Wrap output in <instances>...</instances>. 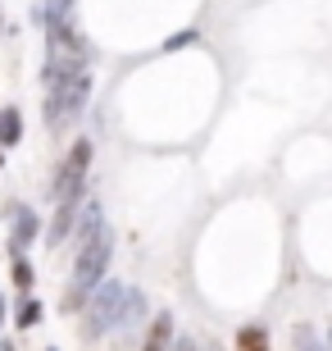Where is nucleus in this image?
I'll use <instances>...</instances> for the list:
<instances>
[{
  "label": "nucleus",
  "instance_id": "13",
  "mask_svg": "<svg viewBox=\"0 0 332 351\" xmlns=\"http://www.w3.org/2000/svg\"><path fill=\"white\" fill-rule=\"evenodd\" d=\"M14 283L23 287V292H27V287H32V265H27L23 256H14Z\"/></svg>",
  "mask_w": 332,
  "mask_h": 351
},
{
  "label": "nucleus",
  "instance_id": "1",
  "mask_svg": "<svg viewBox=\"0 0 332 351\" xmlns=\"http://www.w3.org/2000/svg\"><path fill=\"white\" fill-rule=\"evenodd\" d=\"M110 256H114V237H110V228H105V233L96 237L91 247L77 251V261H73V278H68V287H64V315H82L87 297L105 283Z\"/></svg>",
  "mask_w": 332,
  "mask_h": 351
},
{
  "label": "nucleus",
  "instance_id": "3",
  "mask_svg": "<svg viewBox=\"0 0 332 351\" xmlns=\"http://www.w3.org/2000/svg\"><path fill=\"white\" fill-rule=\"evenodd\" d=\"M87 169H91V142L87 137H77L73 151L64 156V165H60V173H55V206H77L82 201V187H87Z\"/></svg>",
  "mask_w": 332,
  "mask_h": 351
},
{
  "label": "nucleus",
  "instance_id": "11",
  "mask_svg": "<svg viewBox=\"0 0 332 351\" xmlns=\"http://www.w3.org/2000/svg\"><path fill=\"white\" fill-rule=\"evenodd\" d=\"M68 10H73V0H46L37 19H41L46 27H60V23H68Z\"/></svg>",
  "mask_w": 332,
  "mask_h": 351
},
{
  "label": "nucleus",
  "instance_id": "6",
  "mask_svg": "<svg viewBox=\"0 0 332 351\" xmlns=\"http://www.w3.org/2000/svg\"><path fill=\"white\" fill-rule=\"evenodd\" d=\"M173 342H178V333H173V315L159 311L151 319V328H146V338H141V351H173Z\"/></svg>",
  "mask_w": 332,
  "mask_h": 351
},
{
  "label": "nucleus",
  "instance_id": "14",
  "mask_svg": "<svg viewBox=\"0 0 332 351\" xmlns=\"http://www.w3.org/2000/svg\"><path fill=\"white\" fill-rule=\"evenodd\" d=\"M187 41H196V32H182V37H168L164 51H178V46H187Z\"/></svg>",
  "mask_w": 332,
  "mask_h": 351
},
{
  "label": "nucleus",
  "instance_id": "7",
  "mask_svg": "<svg viewBox=\"0 0 332 351\" xmlns=\"http://www.w3.org/2000/svg\"><path fill=\"white\" fill-rule=\"evenodd\" d=\"M41 233V223H37V215L32 210H14V233H10V247H14V256H23L27 251V242Z\"/></svg>",
  "mask_w": 332,
  "mask_h": 351
},
{
  "label": "nucleus",
  "instance_id": "4",
  "mask_svg": "<svg viewBox=\"0 0 332 351\" xmlns=\"http://www.w3.org/2000/svg\"><path fill=\"white\" fill-rule=\"evenodd\" d=\"M87 96H91V78H87V73H82V78H73L68 87L46 91V123H51V128H64V123H73V119L82 114Z\"/></svg>",
  "mask_w": 332,
  "mask_h": 351
},
{
  "label": "nucleus",
  "instance_id": "2",
  "mask_svg": "<svg viewBox=\"0 0 332 351\" xmlns=\"http://www.w3.org/2000/svg\"><path fill=\"white\" fill-rule=\"evenodd\" d=\"M123 311H128V287L114 283V278H105L87 297V306H82V333H87V338H101L105 328H118L123 324Z\"/></svg>",
  "mask_w": 332,
  "mask_h": 351
},
{
  "label": "nucleus",
  "instance_id": "10",
  "mask_svg": "<svg viewBox=\"0 0 332 351\" xmlns=\"http://www.w3.org/2000/svg\"><path fill=\"white\" fill-rule=\"evenodd\" d=\"M18 137H23V114H18L14 105H5V110H0V146H14Z\"/></svg>",
  "mask_w": 332,
  "mask_h": 351
},
{
  "label": "nucleus",
  "instance_id": "18",
  "mask_svg": "<svg viewBox=\"0 0 332 351\" xmlns=\"http://www.w3.org/2000/svg\"><path fill=\"white\" fill-rule=\"evenodd\" d=\"M328 338H332V333H328Z\"/></svg>",
  "mask_w": 332,
  "mask_h": 351
},
{
  "label": "nucleus",
  "instance_id": "17",
  "mask_svg": "<svg viewBox=\"0 0 332 351\" xmlns=\"http://www.w3.org/2000/svg\"><path fill=\"white\" fill-rule=\"evenodd\" d=\"M0 319H5V301H0Z\"/></svg>",
  "mask_w": 332,
  "mask_h": 351
},
{
  "label": "nucleus",
  "instance_id": "8",
  "mask_svg": "<svg viewBox=\"0 0 332 351\" xmlns=\"http://www.w3.org/2000/svg\"><path fill=\"white\" fill-rule=\"evenodd\" d=\"M73 223H77V206H55V219H51L46 242H51V247H64L68 233H73Z\"/></svg>",
  "mask_w": 332,
  "mask_h": 351
},
{
  "label": "nucleus",
  "instance_id": "16",
  "mask_svg": "<svg viewBox=\"0 0 332 351\" xmlns=\"http://www.w3.org/2000/svg\"><path fill=\"white\" fill-rule=\"evenodd\" d=\"M305 351H328V347H319V342H314V347H305Z\"/></svg>",
  "mask_w": 332,
  "mask_h": 351
},
{
  "label": "nucleus",
  "instance_id": "9",
  "mask_svg": "<svg viewBox=\"0 0 332 351\" xmlns=\"http://www.w3.org/2000/svg\"><path fill=\"white\" fill-rule=\"evenodd\" d=\"M237 351H268V328L264 324H242L237 328Z\"/></svg>",
  "mask_w": 332,
  "mask_h": 351
},
{
  "label": "nucleus",
  "instance_id": "19",
  "mask_svg": "<svg viewBox=\"0 0 332 351\" xmlns=\"http://www.w3.org/2000/svg\"><path fill=\"white\" fill-rule=\"evenodd\" d=\"M214 351H218V347H214Z\"/></svg>",
  "mask_w": 332,
  "mask_h": 351
},
{
  "label": "nucleus",
  "instance_id": "15",
  "mask_svg": "<svg viewBox=\"0 0 332 351\" xmlns=\"http://www.w3.org/2000/svg\"><path fill=\"white\" fill-rule=\"evenodd\" d=\"M173 351H196V342L192 338H178V342H173Z\"/></svg>",
  "mask_w": 332,
  "mask_h": 351
},
{
  "label": "nucleus",
  "instance_id": "12",
  "mask_svg": "<svg viewBox=\"0 0 332 351\" xmlns=\"http://www.w3.org/2000/svg\"><path fill=\"white\" fill-rule=\"evenodd\" d=\"M14 324H18V328L41 324V301L37 297H23V301H18V311H14Z\"/></svg>",
  "mask_w": 332,
  "mask_h": 351
},
{
  "label": "nucleus",
  "instance_id": "5",
  "mask_svg": "<svg viewBox=\"0 0 332 351\" xmlns=\"http://www.w3.org/2000/svg\"><path fill=\"white\" fill-rule=\"evenodd\" d=\"M101 233H105L101 206H96V201H87V206H82V215H77V223H73V247H77V251L91 247V242H96Z\"/></svg>",
  "mask_w": 332,
  "mask_h": 351
}]
</instances>
